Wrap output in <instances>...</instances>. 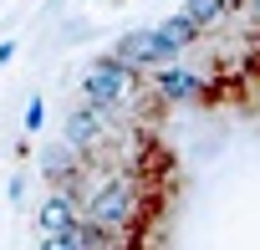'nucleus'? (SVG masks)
Wrapping results in <instances>:
<instances>
[{
	"instance_id": "f03ea898",
	"label": "nucleus",
	"mask_w": 260,
	"mask_h": 250,
	"mask_svg": "<svg viewBox=\"0 0 260 250\" xmlns=\"http://www.w3.org/2000/svg\"><path fill=\"white\" fill-rule=\"evenodd\" d=\"M92 220L107 230V225H127L133 220V189L127 184H107L97 199H92Z\"/></svg>"
},
{
	"instance_id": "1a4fd4ad",
	"label": "nucleus",
	"mask_w": 260,
	"mask_h": 250,
	"mask_svg": "<svg viewBox=\"0 0 260 250\" xmlns=\"http://www.w3.org/2000/svg\"><path fill=\"white\" fill-rule=\"evenodd\" d=\"M250 11H255V16H260V0H250Z\"/></svg>"
},
{
	"instance_id": "423d86ee",
	"label": "nucleus",
	"mask_w": 260,
	"mask_h": 250,
	"mask_svg": "<svg viewBox=\"0 0 260 250\" xmlns=\"http://www.w3.org/2000/svg\"><path fill=\"white\" fill-rule=\"evenodd\" d=\"M117 56H122V61H138V67H143V61H158V51H153V31L122 36V41H117Z\"/></svg>"
},
{
	"instance_id": "f257e3e1",
	"label": "nucleus",
	"mask_w": 260,
	"mask_h": 250,
	"mask_svg": "<svg viewBox=\"0 0 260 250\" xmlns=\"http://www.w3.org/2000/svg\"><path fill=\"white\" fill-rule=\"evenodd\" d=\"M127 92H133V72L122 61H97L87 72V97L97 107H117V102H127Z\"/></svg>"
},
{
	"instance_id": "6e6552de",
	"label": "nucleus",
	"mask_w": 260,
	"mask_h": 250,
	"mask_svg": "<svg viewBox=\"0 0 260 250\" xmlns=\"http://www.w3.org/2000/svg\"><path fill=\"white\" fill-rule=\"evenodd\" d=\"M219 11H224V0H189V6H184V16H189L194 26H209V21H219Z\"/></svg>"
},
{
	"instance_id": "20e7f679",
	"label": "nucleus",
	"mask_w": 260,
	"mask_h": 250,
	"mask_svg": "<svg viewBox=\"0 0 260 250\" xmlns=\"http://www.w3.org/2000/svg\"><path fill=\"white\" fill-rule=\"evenodd\" d=\"M77 225V204H72V194H51L46 204H41V235H67Z\"/></svg>"
},
{
	"instance_id": "0eeeda50",
	"label": "nucleus",
	"mask_w": 260,
	"mask_h": 250,
	"mask_svg": "<svg viewBox=\"0 0 260 250\" xmlns=\"http://www.w3.org/2000/svg\"><path fill=\"white\" fill-rule=\"evenodd\" d=\"M97 128H102V112H92V107H87V112H77V117L67 122V143H77V148H87V143L97 138Z\"/></svg>"
},
{
	"instance_id": "7ed1b4c3",
	"label": "nucleus",
	"mask_w": 260,
	"mask_h": 250,
	"mask_svg": "<svg viewBox=\"0 0 260 250\" xmlns=\"http://www.w3.org/2000/svg\"><path fill=\"white\" fill-rule=\"evenodd\" d=\"M194 31H199V26H194L189 16H174V21H164V26L153 31V51H158V56H174V51H184V46L194 41Z\"/></svg>"
},
{
	"instance_id": "39448f33",
	"label": "nucleus",
	"mask_w": 260,
	"mask_h": 250,
	"mask_svg": "<svg viewBox=\"0 0 260 250\" xmlns=\"http://www.w3.org/2000/svg\"><path fill=\"white\" fill-rule=\"evenodd\" d=\"M158 87H164L169 97H199V77H194L189 67H164V72H158Z\"/></svg>"
}]
</instances>
